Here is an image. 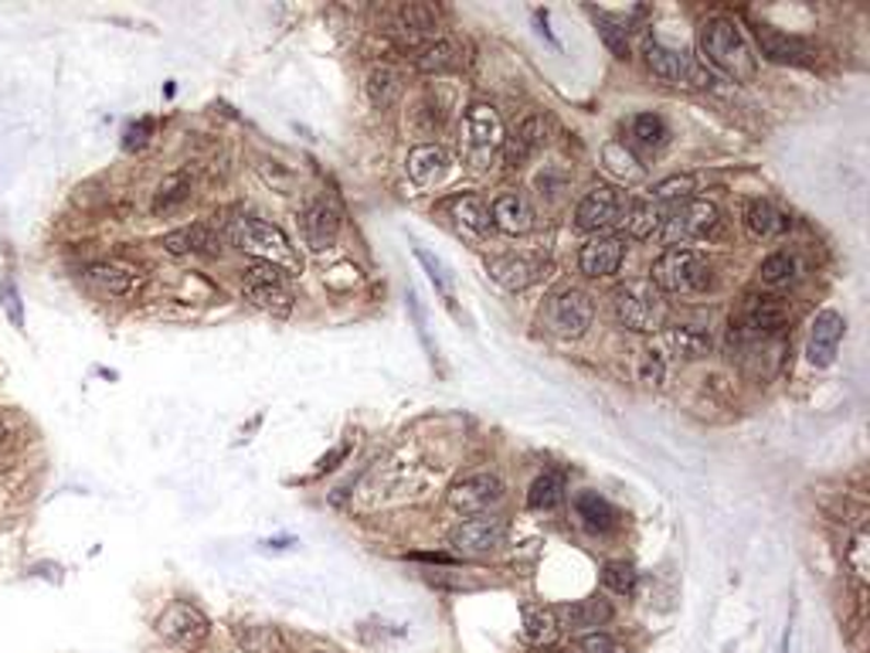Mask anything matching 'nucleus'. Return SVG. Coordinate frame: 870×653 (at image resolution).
<instances>
[{
	"instance_id": "obj_3",
	"label": "nucleus",
	"mask_w": 870,
	"mask_h": 653,
	"mask_svg": "<svg viewBox=\"0 0 870 653\" xmlns=\"http://www.w3.org/2000/svg\"><path fill=\"white\" fill-rule=\"evenodd\" d=\"M660 293H674V297H697L708 293L714 283V270L700 252L694 249H666L653 263V279Z\"/></svg>"
},
{
	"instance_id": "obj_33",
	"label": "nucleus",
	"mask_w": 870,
	"mask_h": 653,
	"mask_svg": "<svg viewBox=\"0 0 870 653\" xmlns=\"http://www.w3.org/2000/svg\"><path fill=\"white\" fill-rule=\"evenodd\" d=\"M456 65H459V51H456V45L446 42V38L428 42V45L415 55V69H419L422 76H443V72H453Z\"/></svg>"
},
{
	"instance_id": "obj_18",
	"label": "nucleus",
	"mask_w": 870,
	"mask_h": 653,
	"mask_svg": "<svg viewBox=\"0 0 870 653\" xmlns=\"http://www.w3.org/2000/svg\"><path fill=\"white\" fill-rule=\"evenodd\" d=\"M755 38H758L762 58L776 61V65H810L816 58V51L806 42L795 38V35H786V31H779V27L758 24Z\"/></svg>"
},
{
	"instance_id": "obj_43",
	"label": "nucleus",
	"mask_w": 870,
	"mask_h": 653,
	"mask_svg": "<svg viewBox=\"0 0 870 653\" xmlns=\"http://www.w3.org/2000/svg\"><path fill=\"white\" fill-rule=\"evenodd\" d=\"M572 646H575V653H629L619 640H613L609 633H598V630L579 633L572 640Z\"/></svg>"
},
{
	"instance_id": "obj_49",
	"label": "nucleus",
	"mask_w": 870,
	"mask_h": 653,
	"mask_svg": "<svg viewBox=\"0 0 870 653\" xmlns=\"http://www.w3.org/2000/svg\"><path fill=\"white\" fill-rule=\"evenodd\" d=\"M8 436H11V429L4 426V422H0V449H4V446H8Z\"/></svg>"
},
{
	"instance_id": "obj_14",
	"label": "nucleus",
	"mask_w": 870,
	"mask_h": 653,
	"mask_svg": "<svg viewBox=\"0 0 870 653\" xmlns=\"http://www.w3.org/2000/svg\"><path fill=\"white\" fill-rule=\"evenodd\" d=\"M163 252L174 255V259H184V255H221V245H225V232H218L215 225L208 221H194V225H184V228H174V232H167L160 239Z\"/></svg>"
},
{
	"instance_id": "obj_22",
	"label": "nucleus",
	"mask_w": 870,
	"mask_h": 653,
	"mask_svg": "<svg viewBox=\"0 0 870 653\" xmlns=\"http://www.w3.org/2000/svg\"><path fill=\"white\" fill-rule=\"evenodd\" d=\"M666 347H671V354L680 357V362H700V357L711 354L714 337L705 323H674V326H666Z\"/></svg>"
},
{
	"instance_id": "obj_37",
	"label": "nucleus",
	"mask_w": 870,
	"mask_h": 653,
	"mask_svg": "<svg viewBox=\"0 0 870 653\" xmlns=\"http://www.w3.org/2000/svg\"><path fill=\"white\" fill-rule=\"evenodd\" d=\"M629 137L640 144V147L656 150V147H663L666 140H671V129H666V123L660 116L640 113V116H632V123H629Z\"/></svg>"
},
{
	"instance_id": "obj_48",
	"label": "nucleus",
	"mask_w": 870,
	"mask_h": 653,
	"mask_svg": "<svg viewBox=\"0 0 870 653\" xmlns=\"http://www.w3.org/2000/svg\"><path fill=\"white\" fill-rule=\"evenodd\" d=\"M643 378L653 381V385H660V378H663V357H660V351H646V371H643Z\"/></svg>"
},
{
	"instance_id": "obj_47",
	"label": "nucleus",
	"mask_w": 870,
	"mask_h": 653,
	"mask_svg": "<svg viewBox=\"0 0 870 653\" xmlns=\"http://www.w3.org/2000/svg\"><path fill=\"white\" fill-rule=\"evenodd\" d=\"M419 259H422V263L428 266V276H432V283H435V286H439V289L446 293V297H449V293H453V289H449V279H446L443 266H439V263H432V255H428V252H422V249H419Z\"/></svg>"
},
{
	"instance_id": "obj_38",
	"label": "nucleus",
	"mask_w": 870,
	"mask_h": 653,
	"mask_svg": "<svg viewBox=\"0 0 870 653\" xmlns=\"http://www.w3.org/2000/svg\"><path fill=\"white\" fill-rule=\"evenodd\" d=\"M758 276H762V283L765 286H772V289H779V286H789L795 276H799V263H795V255H789V252H772L762 263V270H758Z\"/></svg>"
},
{
	"instance_id": "obj_27",
	"label": "nucleus",
	"mask_w": 870,
	"mask_h": 653,
	"mask_svg": "<svg viewBox=\"0 0 870 653\" xmlns=\"http://www.w3.org/2000/svg\"><path fill=\"white\" fill-rule=\"evenodd\" d=\"M663 218H666V211H663V205L660 202H629V208H626V218H622V225H626V232L632 236V239H653L660 228H663Z\"/></svg>"
},
{
	"instance_id": "obj_4",
	"label": "nucleus",
	"mask_w": 870,
	"mask_h": 653,
	"mask_svg": "<svg viewBox=\"0 0 870 653\" xmlns=\"http://www.w3.org/2000/svg\"><path fill=\"white\" fill-rule=\"evenodd\" d=\"M613 310L626 331L650 334L663 320V297L650 279H629L613 289Z\"/></svg>"
},
{
	"instance_id": "obj_26",
	"label": "nucleus",
	"mask_w": 870,
	"mask_h": 653,
	"mask_svg": "<svg viewBox=\"0 0 870 653\" xmlns=\"http://www.w3.org/2000/svg\"><path fill=\"white\" fill-rule=\"evenodd\" d=\"M449 211H453V218H456V225L462 228V232H470V236H477V239H483V236L493 232L490 208L477 198V194H462V198H456V202L449 205Z\"/></svg>"
},
{
	"instance_id": "obj_17",
	"label": "nucleus",
	"mask_w": 870,
	"mask_h": 653,
	"mask_svg": "<svg viewBox=\"0 0 870 653\" xmlns=\"http://www.w3.org/2000/svg\"><path fill=\"white\" fill-rule=\"evenodd\" d=\"M341 232V211L333 208L330 202H310L304 211H299V236L313 252H323L337 242Z\"/></svg>"
},
{
	"instance_id": "obj_29",
	"label": "nucleus",
	"mask_w": 870,
	"mask_h": 653,
	"mask_svg": "<svg viewBox=\"0 0 870 653\" xmlns=\"http://www.w3.org/2000/svg\"><path fill=\"white\" fill-rule=\"evenodd\" d=\"M242 297L265 310V313H273V317H289L293 310V293L286 286H273V283H242Z\"/></svg>"
},
{
	"instance_id": "obj_12",
	"label": "nucleus",
	"mask_w": 870,
	"mask_h": 653,
	"mask_svg": "<svg viewBox=\"0 0 870 653\" xmlns=\"http://www.w3.org/2000/svg\"><path fill=\"white\" fill-rule=\"evenodd\" d=\"M592 297L582 289H561L548 307V326L561 337H582L592 326Z\"/></svg>"
},
{
	"instance_id": "obj_19",
	"label": "nucleus",
	"mask_w": 870,
	"mask_h": 653,
	"mask_svg": "<svg viewBox=\"0 0 870 653\" xmlns=\"http://www.w3.org/2000/svg\"><path fill=\"white\" fill-rule=\"evenodd\" d=\"M626 259V242L616 239V236H595L588 245H582L579 252V270L592 279H602V276H616L619 266Z\"/></svg>"
},
{
	"instance_id": "obj_28",
	"label": "nucleus",
	"mask_w": 870,
	"mask_h": 653,
	"mask_svg": "<svg viewBox=\"0 0 870 653\" xmlns=\"http://www.w3.org/2000/svg\"><path fill=\"white\" fill-rule=\"evenodd\" d=\"M575 514H579V520H582L588 531H598V535L602 531H613L616 520H619L616 507L606 497L592 494V490H585V494L575 497Z\"/></svg>"
},
{
	"instance_id": "obj_5",
	"label": "nucleus",
	"mask_w": 870,
	"mask_h": 653,
	"mask_svg": "<svg viewBox=\"0 0 870 653\" xmlns=\"http://www.w3.org/2000/svg\"><path fill=\"white\" fill-rule=\"evenodd\" d=\"M721 228V211L718 205L711 202H700V198H690V202H680L671 215L663 218V242L666 245H687V242H697V239H711Z\"/></svg>"
},
{
	"instance_id": "obj_10",
	"label": "nucleus",
	"mask_w": 870,
	"mask_h": 653,
	"mask_svg": "<svg viewBox=\"0 0 870 653\" xmlns=\"http://www.w3.org/2000/svg\"><path fill=\"white\" fill-rule=\"evenodd\" d=\"M449 507L459 514V517H477V514H486L493 504L504 501V480L496 473H470L462 477L449 486Z\"/></svg>"
},
{
	"instance_id": "obj_45",
	"label": "nucleus",
	"mask_w": 870,
	"mask_h": 653,
	"mask_svg": "<svg viewBox=\"0 0 870 653\" xmlns=\"http://www.w3.org/2000/svg\"><path fill=\"white\" fill-rule=\"evenodd\" d=\"M0 303H4V310H8V317H11V323L18 326V331H24V310H21V293H18V286H14V279H11V276H4V279H0Z\"/></svg>"
},
{
	"instance_id": "obj_41",
	"label": "nucleus",
	"mask_w": 870,
	"mask_h": 653,
	"mask_svg": "<svg viewBox=\"0 0 870 653\" xmlns=\"http://www.w3.org/2000/svg\"><path fill=\"white\" fill-rule=\"evenodd\" d=\"M598 35H602V42L609 45V51L616 58H629V35H626V24L619 18L598 14Z\"/></svg>"
},
{
	"instance_id": "obj_34",
	"label": "nucleus",
	"mask_w": 870,
	"mask_h": 653,
	"mask_svg": "<svg viewBox=\"0 0 870 653\" xmlns=\"http://www.w3.org/2000/svg\"><path fill=\"white\" fill-rule=\"evenodd\" d=\"M405 168H409L412 181L428 184V181H435L446 171V153H443V147H435V144H422V147L409 150Z\"/></svg>"
},
{
	"instance_id": "obj_44",
	"label": "nucleus",
	"mask_w": 870,
	"mask_h": 653,
	"mask_svg": "<svg viewBox=\"0 0 870 653\" xmlns=\"http://www.w3.org/2000/svg\"><path fill=\"white\" fill-rule=\"evenodd\" d=\"M245 283H273V286H286V273L273 263H262V259H249L242 266Z\"/></svg>"
},
{
	"instance_id": "obj_30",
	"label": "nucleus",
	"mask_w": 870,
	"mask_h": 653,
	"mask_svg": "<svg viewBox=\"0 0 870 653\" xmlns=\"http://www.w3.org/2000/svg\"><path fill=\"white\" fill-rule=\"evenodd\" d=\"M435 24H439V14H435V8H428V4H405V8L398 11V21H394V27L412 45L422 42V38H432L435 35Z\"/></svg>"
},
{
	"instance_id": "obj_9",
	"label": "nucleus",
	"mask_w": 870,
	"mask_h": 653,
	"mask_svg": "<svg viewBox=\"0 0 870 653\" xmlns=\"http://www.w3.org/2000/svg\"><path fill=\"white\" fill-rule=\"evenodd\" d=\"M626 208H629L626 191H619L613 184H598L582 198V205L575 211V225L582 228V232H609V228L622 225Z\"/></svg>"
},
{
	"instance_id": "obj_16",
	"label": "nucleus",
	"mask_w": 870,
	"mask_h": 653,
	"mask_svg": "<svg viewBox=\"0 0 870 653\" xmlns=\"http://www.w3.org/2000/svg\"><path fill=\"white\" fill-rule=\"evenodd\" d=\"M844 331H847V320L836 313V310L816 313V320L810 323V341H806L810 365L829 368L833 357H836V347H840V341H844Z\"/></svg>"
},
{
	"instance_id": "obj_40",
	"label": "nucleus",
	"mask_w": 870,
	"mask_h": 653,
	"mask_svg": "<svg viewBox=\"0 0 870 653\" xmlns=\"http://www.w3.org/2000/svg\"><path fill=\"white\" fill-rule=\"evenodd\" d=\"M602 585L616 596H632L636 593V569L629 562H606V569H602Z\"/></svg>"
},
{
	"instance_id": "obj_20",
	"label": "nucleus",
	"mask_w": 870,
	"mask_h": 653,
	"mask_svg": "<svg viewBox=\"0 0 870 653\" xmlns=\"http://www.w3.org/2000/svg\"><path fill=\"white\" fill-rule=\"evenodd\" d=\"M541 273H545V263H541V259H534V255H500V259H493V263H490L493 283H500L511 293H520V289L534 286L541 279Z\"/></svg>"
},
{
	"instance_id": "obj_11",
	"label": "nucleus",
	"mask_w": 870,
	"mask_h": 653,
	"mask_svg": "<svg viewBox=\"0 0 870 653\" xmlns=\"http://www.w3.org/2000/svg\"><path fill=\"white\" fill-rule=\"evenodd\" d=\"M792 310L779 297H745L739 320H731V331L742 337H762V334H776L789 323Z\"/></svg>"
},
{
	"instance_id": "obj_6",
	"label": "nucleus",
	"mask_w": 870,
	"mask_h": 653,
	"mask_svg": "<svg viewBox=\"0 0 870 653\" xmlns=\"http://www.w3.org/2000/svg\"><path fill=\"white\" fill-rule=\"evenodd\" d=\"M646 65L650 72L663 82V85H677V89H705L714 82L708 65H700L694 55L671 48V45H650L646 48Z\"/></svg>"
},
{
	"instance_id": "obj_50",
	"label": "nucleus",
	"mask_w": 870,
	"mask_h": 653,
	"mask_svg": "<svg viewBox=\"0 0 870 653\" xmlns=\"http://www.w3.org/2000/svg\"><path fill=\"white\" fill-rule=\"evenodd\" d=\"M310 653H330V650H310Z\"/></svg>"
},
{
	"instance_id": "obj_31",
	"label": "nucleus",
	"mask_w": 870,
	"mask_h": 653,
	"mask_svg": "<svg viewBox=\"0 0 870 653\" xmlns=\"http://www.w3.org/2000/svg\"><path fill=\"white\" fill-rule=\"evenodd\" d=\"M367 100H371L378 110H388L398 103V95H401V76L398 69H391V65H375L371 72H367Z\"/></svg>"
},
{
	"instance_id": "obj_2",
	"label": "nucleus",
	"mask_w": 870,
	"mask_h": 653,
	"mask_svg": "<svg viewBox=\"0 0 870 653\" xmlns=\"http://www.w3.org/2000/svg\"><path fill=\"white\" fill-rule=\"evenodd\" d=\"M700 51H705L708 65L731 79L755 76V51L748 48L742 27L728 18H711L700 24Z\"/></svg>"
},
{
	"instance_id": "obj_46",
	"label": "nucleus",
	"mask_w": 870,
	"mask_h": 653,
	"mask_svg": "<svg viewBox=\"0 0 870 653\" xmlns=\"http://www.w3.org/2000/svg\"><path fill=\"white\" fill-rule=\"evenodd\" d=\"M150 137H153V119L150 116H144V119H137V123H129L126 126V134H123V150H144L147 144H150Z\"/></svg>"
},
{
	"instance_id": "obj_7",
	"label": "nucleus",
	"mask_w": 870,
	"mask_h": 653,
	"mask_svg": "<svg viewBox=\"0 0 870 653\" xmlns=\"http://www.w3.org/2000/svg\"><path fill=\"white\" fill-rule=\"evenodd\" d=\"M157 633L178 646V650H197L201 643L208 640L211 633V623H208V616L201 612L194 603H184V599H174L171 606H167L160 616H157Z\"/></svg>"
},
{
	"instance_id": "obj_15",
	"label": "nucleus",
	"mask_w": 870,
	"mask_h": 653,
	"mask_svg": "<svg viewBox=\"0 0 870 653\" xmlns=\"http://www.w3.org/2000/svg\"><path fill=\"white\" fill-rule=\"evenodd\" d=\"M82 279L95 293H103V297H113V300L137 297L140 286H144V276L137 270L123 266V263H92V266H85Z\"/></svg>"
},
{
	"instance_id": "obj_1",
	"label": "nucleus",
	"mask_w": 870,
	"mask_h": 653,
	"mask_svg": "<svg viewBox=\"0 0 870 653\" xmlns=\"http://www.w3.org/2000/svg\"><path fill=\"white\" fill-rule=\"evenodd\" d=\"M225 242L249 252V259H262V263L279 266L283 273H296L299 270V255H296L289 236L273 221H262V218H252V215L228 218L225 221Z\"/></svg>"
},
{
	"instance_id": "obj_23",
	"label": "nucleus",
	"mask_w": 870,
	"mask_h": 653,
	"mask_svg": "<svg viewBox=\"0 0 870 653\" xmlns=\"http://www.w3.org/2000/svg\"><path fill=\"white\" fill-rule=\"evenodd\" d=\"M490 218H493V228L507 236H527L534 228V208L524 194H504V198H496L493 208H490Z\"/></svg>"
},
{
	"instance_id": "obj_36",
	"label": "nucleus",
	"mask_w": 870,
	"mask_h": 653,
	"mask_svg": "<svg viewBox=\"0 0 870 653\" xmlns=\"http://www.w3.org/2000/svg\"><path fill=\"white\" fill-rule=\"evenodd\" d=\"M561 501H564V477H561V473L548 470V473H541L538 480L530 483L527 504H530L534 511H554Z\"/></svg>"
},
{
	"instance_id": "obj_39",
	"label": "nucleus",
	"mask_w": 870,
	"mask_h": 653,
	"mask_svg": "<svg viewBox=\"0 0 870 653\" xmlns=\"http://www.w3.org/2000/svg\"><path fill=\"white\" fill-rule=\"evenodd\" d=\"M602 157H606V168H609L616 177H626V181H640V177H643V163L626 150V144H619V140L606 144Z\"/></svg>"
},
{
	"instance_id": "obj_35",
	"label": "nucleus",
	"mask_w": 870,
	"mask_h": 653,
	"mask_svg": "<svg viewBox=\"0 0 870 653\" xmlns=\"http://www.w3.org/2000/svg\"><path fill=\"white\" fill-rule=\"evenodd\" d=\"M558 633H561V623H558L554 609H545V606H527L524 609V637H527V643L548 646V643L558 640Z\"/></svg>"
},
{
	"instance_id": "obj_8",
	"label": "nucleus",
	"mask_w": 870,
	"mask_h": 653,
	"mask_svg": "<svg viewBox=\"0 0 870 653\" xmlns=\"http://www.w3.org/2000/svg\"><path fill=\"white\" fill-rule=\"evenodd\" d=\"M504 541H507V520L496 517V514L466 517L462 525H456L449 531V548L456 554H466V559H480V554H490V551H496Z\"/></svg>"
},
{
	"instance_id": "obj_24",
	"label": "nucleus",
	"mask_w": 870,
	"mask_h": 653,
	"mask_svg": "<svg viewBox=\"0 0 870 653\" xmlns=\"http://www.w3.org/2000/svg\"><path fill=\"white\" fill-rule=\"evenodd\" d=\"M545 144H548V129H545V119L541 116H527L511 137H504V150H507V160L511 163L527 160L530 153H538Z\"/></svg>"
},
{
	"instance_id": "obj_25",
	"label": "nucleus",
	"mask_w": 870,
	"mask_h": 653,
	"mask_svg": "<svg viewBox=\"0 0 870 653\" xmlns=\"http://www.w3.org/2000/svg\"><path fill=\"white\" fill-rule=\"evenodd\" d=\"M789 218L772 205V202H752L745 208V228L755 239H779L789 232Z\"/></svg>"
},
{
	"instance_id": "obj_13",
	"label": "nucleus",
	"mask_w": 870,
	"mask_h": 653,
	"mask_svg": "<svg viewBox=\"0 0 870 653\" xmlns=\"http://www.w3.org/2000/svg\"><path fill=\"white\" fill-rule=\"evenodd\" d=\"M462 137H466V147H470L473 153L486 157V153L504 147V137H507L504 134V119H500V113L490 103H473L462 116Z\"/></svg>"
},
{
	"instance_id": "obj_42",
	"label": "nucleus",
	"mask_w": 870,
	"mask_h": 653,
	"mask_svg": "<svg viewBox=\"0 0 870 653\" xmlns=\"http://www.w3.org/2000/svg\"><path fill=\"white\" fill-rule=\"evenodd\" d=\"M697 181L690 174H680V177H666L660 184H653V202H690Z\"/></svg>"
},
{
	"instance_id": "obj_32",
	"label": "nucleus",
	"mask_w": 870,
	"mask_h": 653,
	"mask_svg": "<svg viewBox=\"0 0 870 653\" xmlns=\"http://www.w3.org/2000/svg\"><path fill=\"white\" fill-rule=\"evenodd\" d=\"M194 187V181H191V174L187 171H174V174H167L160 184H157V191H153V211L160 215H167V211H174V208H181L184 202H191V191Z\"/></svg>"
},
{
	"instance_id": "obj_21",
	"label": "nucleus",
	"mask_w": 870,
	"mask_h": 653,
	"mask_svg": "<svg viewBox=\"0 0 870 653\" xmlns=\"http://www.w3.org/2000/svg\"><path fill=\"white\" fill-rule=\"evenodd\" d=\"M554 616H558V623L568 627L572 633H592V630L609 623V619H613V606L606 599H598V596H588V599H575V603H568V606H558Z\"/></svg>"
}]
</instances>
